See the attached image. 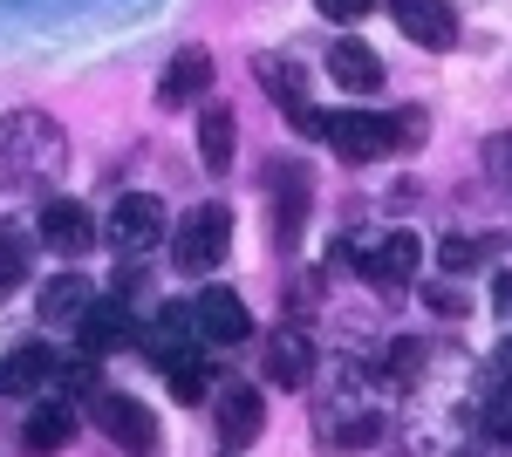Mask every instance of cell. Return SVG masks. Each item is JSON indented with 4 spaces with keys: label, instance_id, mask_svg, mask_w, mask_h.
<instances>
[{
    "label": "cell",
    "instance_id": "6da1fadb",
    "mask_svg": "<svg viewBox=\"0 0 512 457\" xmlns=\"http://www.w3.org/2000/svg\"><path fill=\"white\" fill-rule=\"evenodd\" d=\"M62 157H69V137L48 110L0 116V171L7 178H48V171H62Z\"/></svg>",
    "mask_w": 512,
    "mask_h": 457
},
{
    "label": "cell",
    "instance_id": "7a4b0ae2",
    "mask_svg": "<svg viewBox=\"0 0 512 457\" xmlns=\"http://www.w3.org/2000/svg\"><path fill=\"white\" fill-rule=\"evenodd\" d=\"M226 253H233V212L226 205H198V212H185L171 226V260H178V273H212Z\"/></svg>",
    "mask_w": 512,
    "mask_h": 457
},
{
    "label": "cell",
    "instance_id": "3957f363",
    "mask_svg": "<svg viewBox=\"0 0 512 457\" xmlns=\"http://www.w3.org/2000/svg\"><path fill=\"white\" fill-rule=\"evenodd\" d=\"M164 232H171V212L151 191H123L117 205H110V219H103V239L117 246L123 260H144L151 246H164Z\"/></svg>",
    "mask_w": 512,
    "mask_h": 457
},
{
    "label": "cell",
    "instance_id": "277c9868",
    "mask_svg": "<svg viewBox=\"0 0 512 457\" xmlns=\"http://www.w3.org/2000/svg\"><path fill=\"white\" fill-rule=\"evenodd\" d=\"M253 76H260V89L280 103V116H287V130H301V137H321V123L328 116L315 110V96H308V76L294 69V62H280V55H253Z\"/></svg>",
    "mask_w": 512,
    "mask_h": 457
},
{
    "label": "cell",
    "instance_id": "5b68a950",
    "mask_svg": "<svg viewBox=\"0 0 512 457\" xmlns=\"http://www.w3.org/2000/svg\"><path fill=\"white\" fill-rule=\"evenodd\" d=\"M89 417L103 423V437H117V451H130V457H151V451H158V417H151L137 396L96 389V396H89Z\"/></svg>",
    "mask_w": 512,
    "mask_h": 457
},
{
    "label": "cell",
    "instance_id": "8992f818",
    "mask_svg": "<svg viewBox=\"0 0 512 457\" xmlns=\"http://www.w3.org/2000/svg\"><path fill=\"white\" fill-rule=\"evenodd\" d=\"M321 137L342 151V164H369V157L390 151V116H376V110H335L328 123H321Z\"/></svg>",
    "mask_w": 512,
    "mask_h": 457
},
{
    "label": "cell",
    "instance_id": "52a82bcc",
    "mask_svg": "<svg viewBox=\"0 0 512 457\" xmlns=\"http://www.w3.org/2000/svg\"><path fill=\"white\" fill-rule=\"evenodd\" d=\"M390 14H396V28L417 48H431V55L458 48V7L451 0H390Z\"/></svg>",
    "mask_w": 512,
    "mask_h": 457
},
{
    "label": "cell",
    "instance_id": "ba28073f",
    "mask_svg": "<svg viewBox=\"0 0 512 457\" xmlns=\"http://www.w3.org/2000/svg\"><path fill=\"white\" fill-rule=\"evenodd\" d=\"M192 328L205 335V342H219V348H233L253 335V314H246V301H239L233 287H205L192 301Z\"/></svg>",
    "mask_w": 512,
    "mask_h": 457
},
{
    "label": "cell",
    "instance_id": "9c48e42d",
    "mask_svg": "<svg viewBox=\"0 0 512 457\" xmlns=\"http://www.w3.org/2000/svg\"><path fill=\"white\" fill-rule=\"evenodd\" d=\"M267 191H274V239L280 246H294L301 239V219H308V198H315V185H308V171L301 164H287V157H274L267 164Z\"/></svg>",
    "mask_w": 512,
    "mask_h": 457
},
{
    "label": "cell",
    "instance_id": "30bf717a",
    "mask_svg": "<svg viewBox=\"0 0 512 457\" xmlns=\"http://www.w3.org/2000/svg\"><path fill=\"white\" fill-rule=\"evenodd\" d=\"M130 328H137V314H130V301H123V294H110V301H96V294H89V307H82V321H76V335H82V348H89V355L130 348V342H137Z\"/></svg>",
    "mask_w": 512,
    "mask_h": 457
},
{
    "label": "cell",
    "instance_id": "8fae6325",
    "mask_svg": "<svg viewBox=\"0 0 512 457\" xmlns=\"http://www.w3.org/2000/svg\"><path fill=\"white\" fill-rule=\"evenodd\" d=\"M267 382H280V389H308L315 382V342H308V328H274L267 335Z\"/></svg>",
    "mask_w": 512,
    "mask_h": 457
},
{
    "label": "cell",
    "instance_id": "7c38bea8",
    "mask_svg": "<svg viewBox=\"0 0 512 457\" xmlns=\"http://www.w3.org/2000/svg\"><path fill=\"white\" fill-rule=\"evenodd\" d=\"M212 89V48H178L171 55V69L158 76V103L164 110H185Z\"/></svg>",
    "mask_w": 512,
    "mask_h": 457
},
{
    "label": "cell",
    "instance_id": "4fadbf2b",
    "mask_svg": "<svg viewBox=\"0 0 512 457\" xmlns=\"http://www.w3.org/2000/svg\"><path fill=\"white\" fill-rule=\"evenodd\" d=\"M260 430H267V403H260V389H253V382L219 389V437H226L233 451H246Z\"/></svg>",
    "mask_w": 512,
    "mask_h": 457
},
{
    "label": "cell",
    "instance_id": "5bb4252c",
    "mask_svg": "<svg viewBox=\"0 0 512 457\" xmlns=\"http://www.w3.org/2000/svg\"><path fill=\"white\" fill-rule=\"evenodd\" d=\"M55 376H62V355L48 342H28V348H14V355L0 362V389H7V396H35V389H48Z\"/></svg>",
    "mask_w": 512,
    "mask_h": 457
},
{
    "label": "cell",
    "instance_id": "9a60e30c",
    "mask_svg": "<svg viewBox=\"0 0 512 457\" xmlns=\"http://www.w3.org/2000/svg\"><path fill=\"white\" fill-rule=\"evenodd\" d=\"M41 239L55 246V253H89L96 246V219H89V205H76V198H55L48 212H41Z\"/></svg>",
    "mask_w": 512,
    "mask_h": 457
},
{
    "label": "cell",
    "instance_id": "2e32d148",
    "mask_svg": "<svg viewBox=\"0 0 512 457\" xmlns=\"http://www.w3.org/2000/svg\"><path fill=\"white\" fill-rule=\"evenodd\" d=\"M69 437H76V410H69V403H48V396H41L35 410H28V423H21V444H28V457L69 451Z\"/></svg>",
    "mask_w": 512,
    "mask_h": 457
},
{
    "label": "cell",
    "instance_id": "e0dca14e",
    "mask_svg": "<svg viewBox=\"0 0 512 457\" xmlns=\"http://www.w3.org/2000/svg\"><path fill=\"white\" fill-rule=\"evenodd\" d=\"M233 151H239V123L226 103H198V164L205 171H233Z\"/></svg>",
    "mask_w": 512,
    "mask_h": 457
},
{
    "label": "cell",
    "instance_id": "ac0fdd59",
    "mask_svg": "<svg viewBox=\"0 0 512 457\" xmlns=\"http://www.w3.org/2000/svg\"><path fill=\"white\" fill-rule=\"evenodd\" d=\"M328 76L342 82L349 96H376V89H383V62H376L369 41H335V48H328Z\"/></svg>",
    "mask_w": 512,
    "mask_h": 457
},
{
    "label": "cell",
    "instance_id": "d6986e66",
    "mask_svg": "<svg viewBox=\"0 0 512 457\" xmlns=\"http://www.w3.org/2000/svg\"><path fill=\"white\" fill-rule=\"evenodd\" d=\"M35 307H41V328H76L82 307H89V273H55Z\"/></svg>",
    "mask_w": 512,
    "mask_h": 457
},
{
    "label": "cell",
    "instance_id": "ffe728a7",
    "mask_svg": "<svg viewBox=\"0 0 512 457\" xmlns=\"http://www.w3.org/2000/svg\"><path fill=\"white\" fill-rule=\"evenodd\" d=\"M21 280H28V239H21V232H0V301H7Z\"/></svg>",
    "mask_w": 512,
    "mask_h": 457
},
{
    "label": "cell",
    "instance_id": "44dd1931",
    "mask_svg": "<svg viewBox=\"0 0 512 457\" xmlns=\"http://www.w3.org/2000/svg\"><path fill=\"white\" fill-rule=\"evenodd\" d=\"M164 382H171V396H178V403H205L219 376H212V369H205V355H198V362H185V369H171Z\"/></svg>",
    "mask_w": 512,
    "mask_h": 457
},
{
    "label": "cell",
    "instance_id": "7402d4cb",
    "mask_svg": "<svg viewBox=\"0 0 512 457\" xmlns=\"http://www.w3.org/2000/svg\"><path fill=\"white\" fill-rule=\"evenodd\" d=\"M451 273H465V267H478V260H492V246L485 239H444V253H437Z\"/></svg>",
    "mask_w": 512,
    "mask_h": 457
},
{
    "label": "cell",
    "instance_id": "603a6c76",
    "mask_svg": "<svg viewBox=\"0 0 512 457\" xmlns=\"http://www.w3.org/2000/svg\"><path fill=\"white\" fill-rule=\"evenodd\" d=\"M417 369H424V348H417V342H396L390 348V382H396V389H410Z\"/></svg>",
    "mask_w": 512,
    "mask_h": 457
},
{
    "label": "cell",
    "instance_id": "cb8c5ba5",
    "mask_svg": "<svg viewBox=\"0 0 512 457\" xmlns=\"http://www.w3.org/2000/svg\"><path fill=\"white\" fill-rule=\"evenodd\" d=\"M431 137V123H424V110H403V116H390V144H403V151H417Z\"/></svg>",
    "mask_w": 512,
    "mask_h": 457
},
{
    "label": "cell",
    "instance_id": "d4e9b609",
    "mask_svg": "<svg viewBox=\"0 0 512 457\" xmlns=\"http://www.w3.org/2000/svg\"><path fill=\"white\" fill-rule=\"evenodd\" d=\"M485 430H492V444H506V451H512V389L485 403Z\"/></svg>",
    "mask_w": 512,
    "mask_h": 457
},
{
    "label": "cell",
    "instance_id": "484cf974",
    "mask_svg": "<svg viewBox=\"0 0 512 457\" xmlns=\"http://www.w3.org/2000/svg\"><path fill=\"white\" fill-rule=\"evenodd\" d=\"M424 307H431V314H451V321H458V314H465L472 301H465L458 287H437V280H431V287H424Z\"/></svg>",
    "mask_w": 512,
    "mask_h": 457
},
{
    "label": "cell",
    "instance_id": "4316f807",
    "mask_svg": "<svg viewBox=\"0 0 512 457\" xmlns=\"http://www.w3.org/2000/svg\"><path fill=\"white\" fill-rule=\"evenodd\" d=\"M315 7L328 14V21H335V28H349V21H362V14H369L376 0H315Z\"/></svg>",
    "mask_w": 512,
    "mask_h": 457
},
{
    "label": "cell",
    "instance_id": "83f0119b",
    "mask_svg": "<svg viewBox=\"0 0 512 457\" xmlns=\"http://www.w3.org/2000/svg\"><path fill=\"white\" fill-rule=\"evenodd\" d=\"M485 157H492V178H499V185H512V137H492V144H485Z\"/></svg>",
    "mask_w": 512,
    "mask_h": 457
},
{
    "label": "cell",
    "instance_id": "f1b7e54d",
    "mask_svg": "<svg viewBox=\"0 0 512 457\" xmlns=\"http://www.w3.org/2000/svg\"><path fill=\"white\" fill-rule=\"evenodd\" d=\"M492 307H499V314H512V273H499V280H492Z\"/></svg>",
    "mask_w": 512,
    "mask_h": 457
},
{
    "label": "cell",
    "instance_id": "f546056e",
    "mask_svg": "<svg viewBox=\"0 0 512 457\" xmlns=\"http://www.w3.org/2000/svg\"><path fill=\"white\" fill-rule=\"evenodd\" d=\"M499 369H506V382H512V335H506V348H499Z\"/></svg>",
    "mask_w": 512,
    "mask_h": 457
}]
</instances>
